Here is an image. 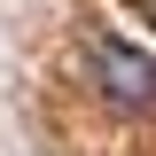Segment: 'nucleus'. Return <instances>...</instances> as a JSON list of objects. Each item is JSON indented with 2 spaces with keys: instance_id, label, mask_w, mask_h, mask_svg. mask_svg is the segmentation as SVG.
<instances>
[{
  "instance_id": "nucleus-1",
  "label": "nucleus",
  "mask_w": 156,
  "mask_h": 156,
  "mask_svg": "<svg viewBox=\"0 0 156 156\" xmlns=\"http://www.w3.org/2000/svg\"><path fill=\"white\" fill-rule=\"evenodd\" d=\"M94 86H101V101L125 109V117L156 109V55H140L133 39H109L101 31L94 39Z\"/></svg>"
},
{
  "instance_id": "nucleus-2",
  "label": "nucleus",
  "mask_w": 156,
  "mask_h": 156,
  "mask_svg": "<svg viewBox=\"0 0 156 156\" xmlns=\"http://www.w3.org/2000/svg\"><path fill=\"white\" fill-rule=\"evenodd\" d=\"M148 8H156V0H148Z\"/></svg>"
}]
</instances>
